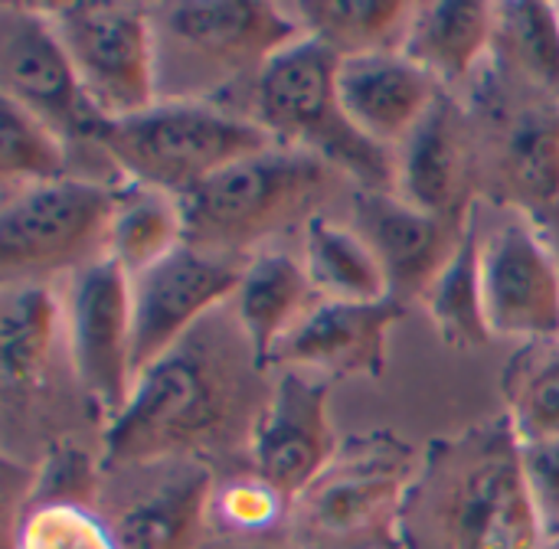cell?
I'll use <instances>...</instances> for the list:
<instances>
[{
	"label": "cell",
	"mask_w": 559,
	"mask_h": 549,
	"mask_svg": "<svg viewBox=\"0 0 559 549\" xmlns=\"http://www.w3.org/2000/svg\"><path fill=\"white\" fill-rule=\"evenodd\" d=\"M213 501V472L200 462H180L177 472L134 491L105 521L118 549H203Z\"/></svg>",
	"instance_id": "cell-19"
},
{
	"label": "cell",
	"mask_w": 559,
	"mask_h": 549,
	"mask_svg": "<svg viewBox=\"0 0 559 549\" xmlns=\"http://www.w3.org/2000/svg\"><path fill=\"white\" fill-rule=\"evenodd\" d=\"M318 305L308 282L301 255L285 249L255 252L246 268L236 298L229 301L233 318L262 370L272 367L278 344L301 324V318Z\"/></svg>",
	"instance_id": "cell-20"
},
{
	"label": "cell",
	"mask_w": 559,
	"mask_h": 549,
	"mask_svg": "<svg viewBox=\"0 0 559 549\" xmlns=\"http://www.w3.org/2000/svg\"><path fill=\"white\" fill-rule=\"evenodd\" d=\"M495 3L436 0L413 3L400 52L413 59L439 88L468 82L488 52H495Z\"/></svg>",
	"instance_id": "cell-21"
},
{
	"label": "cell",
	"mask_w": 559,
	"mask_h": 549,
	"mask_svg": "<svg viewBox=\"0 0 559 549\" xmlns=\"http://www.w3.org/2000/svg\"><path fill=\"white\" fill-rule=\"evenodd\" d=\"M341 59L311 36L282 49L249 85V118L282 147L311 151L360 193L396 190V151L364 138L337 98Z\"/></svg>",
	"instance_id": "cell-4"
},
{
	"label": "cell",
	"mask_w": 559,
	"mask_h": 549,
	"mask_svg": "<svg viewBox=\"0 0 559 549\" xmlns=\"http://www.w3.org/2000/svg\"><path fill=\"white\" fill-rule=\"evenodd\" d=\"M498 180L514 210H559V105L554 98L524 108L504 128Z\"/></svg>",
	"instance_id": "cell-24"
},
{
	"label": "cell",
	"mask_w": 559,
	"mask_h": 549,
	"mask_svg": "<svg viewBox=\"0 0 559 549\" xmlns=\"http://www.w3.org/2000/svg\"><path fill=\"white\" fill-rule=\"evenodd\" d=\"M115 183L62 177L3 193L0 265L3 282H46L105 259Z\"/></svg>",
	"instance_id": "cell-8"
},
{
	"label": "cell",
	"mask_w": 559,
	"mask_h": 549,
	"mask_svg": "<svg viewBox=\"0 0 559 549\" xmlns=\"http://www.w3.org/2000/svg\"><path fill=\"white\" fill-rule=\"evenodd\" d=\"M157 36V85L160 95L167 82H180L177 98L213 102V92L249 79L305 33L288 7L252 3V0H219V3H170L151 7Z\"/></svg>",
	"instance_id": "cell-7"
},
{
	"label": "cell",
	"mask_w": 559,
	"mask_h": 549,
	"mask_svg": "<svg viewBox=\"0 0 559 549\" xmlns=\"http://www.w3.org/2000/svg\"><path fill=\"white\" fill-rule=\"evenodd\" d=\"M0 98L46 121L66 141H92L102 115L92 108L79 72L46 7H0Z\"/></svg>",
	"instance_id": "cell-12"
},
{
	"label": "cell",
	"mask_w": 559,
	"mask_h": 549,
	"mask_svg": "<svg viewBox=\"0 0 559 549\" xmlns=\"http://www.w3.org/2000/svg\"><path fill=\"white\" fill-rule=\"evenodd\" d=\"M481 295L491 337L524 347L559 341V259L531 213L504 206L475 216Z\"/></svg>",
	"instance_id": "cell-10"
},
{
	"label": "cell",
	"mask_w": 559,
	"mask_h": 549,
	"mask_svg": "<svg viewBox=\"0 0 559 549\" xmlns=\"http://www.w3.org/2000/svg\"><path fill=\"white\" fill-rule=\"evenodd\" d=\"M429 321L436 324L439 337L455 350H481L488 347L491 327L485 314V295H481V262H478V229L475 213L465 229V239L445 272L436 278L423 301Z\"/></svg>",
	"instance_id": "cell-27"
},
{
	"label": "cell",
	"mask_w": 559,
	"mask_h": 549,
	"mask_svg": "<svg viewBox=\"0 0 559 549\" xmlns=\"http://www.w3.org/2000/svg\"><path fill=\"white\" fill-rule=\"evenodd\" d=\"M508 416L521 442L559 435V341L524 347L508 377Z\"/></svg>",
	"instance_id": "cell-30"
},
{
	"label": "cell",
	"mask_w": 559,
	"mask_h": 549,
	"mask_svg": "<svg viewBox=\"0 0 559 549\" xmlns=\"http://www.w3.org/2000/svg\"><path fill=\"white\" fill-rule=\"evenodd\" d=\"M423 458L400 439L341 445L331 468L288 508L292 549H400Z\"/></svg>",
	"instance_id": "cell-5"
},
{
	"label": "cell",
	"mask_w": 559,
	"mask_h": 549,
	"mask_svg": "<svg viewBox=\"0 0 559 549\" xmlns=\"http://www.w3.org/2000/svg\"><path fill=\"white\" fill-rule=\"evenodd\" d=\"M46 10L102 121L134 118L160 102L151 7L56 3Z\"/></svg>",
	"instance_id": "cell-9"
},
{
	"label": "cell",
	"mask_w": 559,
	"mask_h": 549,
	"mask_svg": "<svg viewBox=\"0 0 559 549\" xmlns=\"http://www.w3.org/2000/svg\"><path fill=\"white\" fill-rule=\"evenodd\" d=\"M249 259H233L183 246L144 275L131 278L134 305V370H147L170 354L193 327L226 308Z\"/></svg>",
	"instance_id": "cell-14"
},
{
	"label": "cell",
	"mask_w": 559,
	"mask_h": 549,
	"mask_svg": "<svg viewBox=\"0 0 559 549\" xmlns=\"http://www.w3.org/2000/svg\"><path fill=\"white\" fill-rule=\"evenodd\" d=\"M95 144L124 180L183 200L229 164L252 157L275 141L246 111L216 102L164 98L134 118L105 121Z\"/></svg>",
	"instance_id": "cell-6"
},
{
	"label": "cell",
	"mask_w": 559,
	"mask_h": 549,
	"mask_svg": "<svg viewBox=\"0 0 559 549\" xmlns=\"http://www.w3.org/2000/svg\"><path fill=\"white\" fill-rule=\"evenodd\" d=\"M16 549H118L108 521L85 504L39 501L16 530Z\"/></svg>",
	"instance_id": "cell-31"
},
{
	"label": "cell",
	"mask_w": 559,
	"mask_h": 549,
	"mask_svg": "<svg viewBox=\"0 0 559 549\" xmlns=\"http://www.w3.org/2000/svg\"><path fill=\"white\" fill-rule=\"evenodd\" d=\"M521 462L547 549H559V435L521 442Z\"/></svg>",
	"instance_id": "cell-33"
},
{
	"label": "cell",
	"mask_w": 559,
	"mask_h": 549,
	"mask_svg": "<svg viewBox=\"0 0 559 549\" xmlns=\"http://www.w3.org/2000/svg\"><path fill=\"white\" fill-rule=\"evenodd\" d=\"M69 174V141L46 121L0 98V183L7 190L52 183Z\"/></svg>",
	"instance_id": "cell-29"
},
{
	"label": "cell",
	"mask_w": 559,
	"mask_h": 549,
	"mask_svg": "<svg viewBox=\"0 0 559 549\" xmlns=\"http://www.w3.org/2000/svg\"><path fill=\"white\" fill-rule=\"evenodd\" d=\"M301 265L318 301L344 305H377L393 298L390 278L354 223H337L328 213H318L301 229Z\"/></svg>",
	"instance_id": "cell-22"
},
{
	"label": "cell",
	"mask_w": 559,
	"mask_h": 549,
	"mask_svg": "<svg viewBox=\"0 0 559 549\" xmlns=\"http://www.w3.org/2000/svg\"><path fill=\"white\" fill-rule=\"evenodd\" d=\"M301 33L328 46L337 59L400 49L413 3L400 0H321L288 3Z\"/></svg>",
	"instance_id": "cell-26"
},
{
	"label": "cell",
	"mask_w": 559,
	"mask_h": 549,
	"mask_svg": "<svg viewBox=\"0 0 559 549\" xmlns=\"http://www.w3.org/2000/svg\"><path fill=\"white\" fill-rule=\"evenodd\" d=\"M472 131L452 92H442L419 128L396 151V196L406 203L465 223L472 216Z\"/></svg>",
	"instance_id": "cell-17"
},
{
	"label": "cell",
	"mask_w": 559,
	"mask_h": 549,
	"mask_svg": "<svg viewBox=\"0 0 559 549\" xmlns=\"http://www.w3.org/2000/svg\"><path fill=\"white\" fill-rule=\"evenodd\" d=\"M206 549H292L288 547V540L278 547V544H272V540H265V537H226V540H219V544H213V547Z\"/></svg>",
	"instance_id": "cell-34"
},
{
	"label": "cell",
	"mask_w": 559,
	"mask_h": 549,
	"mask_svg": "<svg viewBox=\"0 0 559 549\" xmlns=\"http://www.w3.org/2000/svg\"><path fill=\"white\" fill-rule=\"evenodd\" d=\"M396 298L377 305L318 301L278 344L269 370H301L321 380L380 377L390 354V331L400 324Z\"/></svg>",
	"instance_id": "cell-15"
},
{
	"label": "cell",
	"mask_w": 559,
	"mask_h": 549,
	"mask_svg": "<svg viewBox=\"0 0 559 549\" xmlns=\"http://www.w3.org/2000/svg\"><path fill=\"white\" fill-rule=\"evenodd\" d=\"M442 92L400 49L347 56L337 65V98L347 121L386 151L403 147Z\"/></svg>",
	"instance_id": "cell-18"
},
{
	"label": "cell",
	"mask_w": 559,
	"mask_h": 549,
	"mask_svg": "<svg viewBox=\"0 0 559 549\" xmlns=\"http://www.w3.org/2000/svg\"><path fill=\"white\" fill-rule=\"evenodd\" d=\"M468 223L472 216L465 223L432 216L396 193H357L354 200V226L377 252L390 278V295L400 305L426 301L459 252Z\"/></svg>",
	"instance_id": "cell-16"
},
{
	"label": "cell",
	"mask_w": 559,
	"mask_h": 549,
	"mask_svg": "<svg viewBox=\"0 0 559 549\" xmlns=\"http://www.w3.org/2000/svg\"><path fill=\"white\" fill-rule=\"evenodd\" d=\"M285 517H288V504L255 475L216 488L213 521L229 537H265L275 524H285Z\"/></svg>",
	"instance_id": "cell-32"
},
{
	"label": "cell",
	"mask_w": 559,
	"mask_h": 549,
	"mask_svg": "<svg viewBox=\"0 0 559 549\" xmlns=\"http://www.w3.org/2000/svg\"><path fill=\"white\" fill-rule=\"evenodd\" d=\"M344 177L311 151L272 144L183 196L187 246L252 259L288 229H305Z\"/></svg>",
	"instance_id": "cell-3"
},
{
	"label": "cell",
	"mask_w": 559,
	"mask_h": 549,
	"mask_svg": "<svg viewBox=\"0 0 559 549\" xmlns=\"http://www.w3.org/2000/svg\"><path fill=\"white\" fill-rule=\"evenodd\" d=\"M62 324V301L46 282H3L0 377L7 390H29L39 383Z\"/></svg>",
	"instance_id": "cell-25"
},
{
	"label": "cell",
	"mask_w": 559,
	"mask_h": 549,
	"mask_svg": "<svg viewBox=\"0 0 559 549\" xmlns=\"http://www.w3.org/2000/svg\"><path fill=\"white\" fill-rule=\"evenodd\" d=\"M400 549H547L511 416L439 445L423 462Z\"/></svg>",
	"instance_id": "cell-2"
},
{
	"label": "cell",
	"mask_w": 559,
	"mask_h": 549,
	"mask_svg": "<svg viewBox=\"0 0 559 549\" xmlns=\"http://www.w3.org/2000/svg\"><path fill=\"white\" fill-rule=\"evenodd\" d=\"M219 311L138 373L128 406L105 426V465L190 462L229 442L236 422L255 429L262 367L239 324L223 331Z\"/></svg>",
	"instance_id": "cell-1"
},
{
	"label": "cell",
	"mask_w": 559,
	"mask_h": 549,
	"mask_svg": "<svg viewBox=\"0 0 559 549\" xmlns=\"http://www.w3.org/2000/svg\"><path fill=\"white\" fill-rule=\"evenodd\" d=\"M337 452L331 380L278 370L249 435L252 475L292 508L331 468Z\"/></svg>",
	"instance_id": "cell-13"
},
{
	"label": "cell",
	"mask_w": 559,
	"mask_h": 549,
	"mask_svg": "<svg viewBox=\"0 0 559 549\" xmlns=\"http://www.w3.org/2000/svg\"><path fill=\"white\" fill-rule=\"evenodd\" d=\"M183 246H187L183 200L167 190L121 177L111 196L105 255L128 278H138Z\"/></svg>",
	"instance_id": "cell-23"
},
{
	"label": "cell",
	"mask_w": 559,
	"mask_h": 549,
	"mask_svg": "<svg viewBox=\"0 0 559 549\" xmlns=\"http://www.w3.org/2000/svg\"><path fill=\"white\" fill-rule=\"evenodd\" d=\"M495 52L534 88L559 92V7L557 3H495Z\"/></svg>",
	"instance_id": "cell-28"
},
{
	"label": "cell",
	"mask_w": 559,
	"mask_h": 549,
	"mask_svg": "<svg viewBox=\"0 0 559 549\" xmlns=\"http://www.w3.org/2000/svg\"><path fill=\"white\" fill-rule=\"evenodd\" d=\"M62 311L72 370L108 426L138 380L131 278L105 255L72 275Z\"/></svg>",
	"instance_id": "cell-11"
}]
</instances>
